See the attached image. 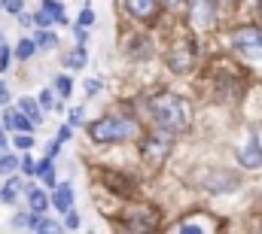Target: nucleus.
Masks as SVG:
<instances>
[{
  "label": "nucleus",
  "mask_w": 262,
  "mask_h": 234,
  "mask_svg": "<svg viewBox=\"0 0 262 234\" xmlns=\"http://www.w3.org/2000/svg\"><path fill=\"white\" fill-rule=\"evenodd\" d=\"M149 107H152L159 128H165V131H183L189 125V107L177 95H156Z\"/></svg>",
  "instance_id": "f257e3e1"
},
{
  "label": "nucleus",
  "mask_w": 262,
  "mask_h": 234,
  "mask_svg": "<svg viewBox=\"0 0 262 234\" xmlns=\"http://www.w3.org/2000/svg\"><path fill=\"white\" fill-rule=\"evenodd\" d=\"M67 137H70V125H64V128L58 131V140H67Z\"/></svg>",
  "instance_id": "c756f323"
},
{
  "label": "nucleus",
  "mask_w": 262,
  "mask_h": 234,
  "mask_svg": "<svg viewBox=\"0 0 262 234\" xmlns=\"http://www.w3.org/2000/svg\"><path fill=\"white\" fill-rule=\"evenodd\" d=\"M15 168H18V161H15L12 155H3V158H0V174H12Z\"/></svg>",
  "instance_id": "6ab92c4d"
},
{
  "label": "nucleus",
  "mask_w": 262,
  "mask_h": 234,
  "mask_svg": "<svg viewBox=\"0 0 262 234\" xmlns=\"http://www.w3.org/2000/svg\"><path fill=\"white\" fill-rule=\"evenodd\" d=\"M52 21H61V25H67L64 21V9H61V3H55V0H43V6H40Z\"/></svg>",
  "instance_id": "9b49d317"
},
{
  "label": "nucleus",
  "mask_w": 262,
  "mask_h": 234,
  "mask_svg": "<svg viewBox=\"0 0 262 234\" xmlns=\"http://www.w3.org/2000/svg\"><path fill=\"white\" fill-rule=\"evenodd\" d=\"M18 110H21V113H25V116L31 119V122H34V125H37V122H40V110H37V104H34V101H31V98H21V104H18Z\"/></svg>",
  "instance_id": "f8f14e48"
},
{
  "label": "nucleus",
  "mask_w": 262,
  "mask_h": 234,
  "mask_svg": "<svg viewBox=\"0 0 262 234\" xmlns=\"http://www.w3.org/2000/svg\"><path fill=\"white\" fill-rule=\"evenodd\" d=\"M40 104H43L46 110H52V91H40Z\"/></svg>",
  "instance_id": "bb28decb"
},
{
  "label": "nucleus",
  "mask_w": 262,
  "mask_h": 234,
  "mask_svg": "<svg viewBox=\"0 0 262 234\" xmlns=\"http://www.w3.org/2000/svg\"><path fill=\"white\" fill-rule=\"evenodd\" d=\"M0 49H3V34H0Z\"/></svg>",
  "instance_id": "72a5a7b5"
},
{
  "label": "nucleus",
  "mask_w": 262,
  "mask_h": 234,
  "mask_svg": "<svg viewBox=\"0 0 262 234\" xmlns=\"http://www.w3.org/2000/svg\"><path fill=\"white\" fill-rule=\"evenodd\" d=\"M34 25H40V28H46V25H52V18H49V15H46V12L40 9V12L34 15Z\"/></svg>",
  "instance_id": "393cba45"
},
{
  "label": "nucleus",
  "mask_w": 262,
  "mask_h": 234,
  "mask_svg": "<svg viewBox=\"0 0 262 234\" xmlns=\"http://www.w3.org/2000/svg\"><path fill=\"white\" fill-rule=\"evenodd\" d=\"M101 91V82L98 79H85V95H98Z\"/></svg>",
  "instance_id": "a878e982"
},
{
  "label": "nucleus",
  "mask_w": 262,
  "mask_h": 234,
  "mask_svg": "<svg viewBox=\"0 0 262 234\" xmlns=\"http://www.w3.org/2000/svg\"><path fill=\"white\" fill-rule=\"evenodd\" d=\"M92 21H95V12H92V9L85 6V9H82V15H79V25H82V28H89Z\"/></svg>",
  "instance_id": "5701e85b"
},
{
  "label": "nucleus",
  "mask_w": 262,
  "mask_h": 234,
  "mask_svg": "<svg viewBox=\"0 0 262 234\" xmlns=\"http://www.w3.org/2000/svg\"><path fill=\"white\" fill-rule=\"evenodd\" d=\"M137 134V125L131 122V119H101V122H95V125H89V137L95 140V143H122V140H128Z\"/></svg>",
  "instance_id": "f03ea898"
},
{
  "label": "nucleus",
  "mask_w": 262,
  "mask_h": 234,
  "mask_svg": "<svg viewBox=\"0 0 262 234\" xmlns=\"http://www.w3.org/2000/svg\"><path fill=\"white\" fill-rule=\"evenodd\" d=\"M21 168H25V174H37V165L31 158H21Z\"/></svg>",
  "instance_id": "cd10ccee"
},
{
  "label": "nucleus",
  "mask_w": 262,
  "mask_h": 234,
  "mask_svg": "<svg viewBox=\"0 0 262 234\" xmlns=\"http://www.w3.org/2000/svg\"><path fill=\"white\" fill-rule=\"evenodd\" d=\"M52 204H55L61 213H64V210H70V204H73V189H70V185H58V189H55Z\"/></svg>",
  "instance_id": "9d476101"
},
{
  "label": "nucleus",
  "mask_w": 262,
  "mask_h": 234,
  "mask_svg": "<svg viewBox=\"0 0 262 234\" xmlns=\"http://www.w3.org/2000/svg\"><path fill=\"white\" fill-rule=\"evenodd\" d=\"M12 143H15L18 149H31V146H34V137H31V131H18Z\"/></svg>",
  "instance_id": "a211bd4d"
},
{
  "label": "nucleus",
  "mask_w": 262,
  "mask_h": 234,
  "mask_svg": "<svg viewBox=\"0 0 262 234\" xmlns=\"http://www.w3.org/2000/svg\"><path fill=\"white\" fill-rule=\"evenodd\" d=\"M238 161H241V168H262V146L256 140V134L238 149Z\"/></svg>",
  "instance_id": "39448f33"
},
{
  "label": "nucleus",
  "mask_w": 262,
  "mask_h": 234,
  "mask_svg": "<svg viewBox=\"0 0 262 234\" xmlns=\"http://www.w3.org/2000/svg\"><path fill=\"white\" fill-rule=\"evenodd\" d=\"M37 174L43 176L49 185H55V171H52V161H49V158H43V161L37 165Z\"/></svg>",
  "instance_id": "2eb2a0df"
},
{
  "label": "nucleus",
  "mask_w": 262,
  "mask_h": 234,
  "mask_svg": "<svg viewBox=\"0 0 262 234\" xmlns=\"http://www.w3.org/2000/svg\"><path fill=\"white\" fill-rule=\"evenodd\" d=\"M79 116H82V110H70V125H76V122H79Z\"/></svg>",
  "instance_id": "c85d7f7f"
},
{
  "label": "nucleus",
  "mask_w": 262,
  "mask_h": 234,
  "mask_svg": "<svg viewBox=\"0 0 262 234\" xmlns=\"http://www.w3.org/2000/svg\"><path fill=\"white\" fill-rule=\"evenodd\" d=\"M3 146H6V137H3V131H0V149H3Z\"/></svg>",
  "instance_id": "2f4dec72"
},
{
  "label": "nucleus",
  "mask_w": 262,
  "mask_h": 234,
  "mask_svg": "<svg viewBox=\"0 0 262 234\" xmlns=\"http://www.w3.org/2000/svg\"><path fill=\"white\" fill-rule=\"evenodd\" d=\"M18 185H21V179H15V176H12V179L3 185V201H6V204H12V201H15V195H18Z\"/></svg>",
  "instance_id": "dca6fc26"
},
{
  "label": "nucleus",
  "mask_w": 262,
  "mask_h": 234,
  "mask_svg": "<svg viewBox=\"0 0 262 234\" xmlns=\"http://www.w3.org/2000/svg\"><path fill=\"white\" fill-rule=\"evenodd\" d=\"M34 49H37V43H34V40H21V43L15 46V58L28 61L31 55H34Z\"/></svg>",
  "instance_id": "4468645a"
},
{
  "label": "nucleus",
  "mask_w": 262,
  "mask_h": 234,
  "mask_svg": "<svg viewBox=\"0 0 262 234\" xmlns=\"http://www.w3.org/2000/svg\"><path fill=\"white\" fill-rule=\"evenodd\" d=\"M140 152H143V158H146L149 165H162L165 155L171 152V137H168V131L162 128V131L149 134L146 143H140Z\"/></svg>",
  "instance_id": "20e7f679"
},
{
  "label": "nucleus",
  "mask_w": 262,
  "mask_h": 234,
  "mask_svg": "<svg viewBox=\"0 0 262 234\" xmlns=\"http://www.w3.org/2000/svg\"><path fill=\"white\" fill-rule=\"evenodd\" d=\"M168 61H171V67H174L177 73H186V70L192 67V46H189V43H177V46L171 49Z\"/></svg>",
  "instance_id": "0eeeda50"
},
{
  "label": "nucleus",
  "mask_w": 262,
  "mask_h": 234,
  "mask_svg": "<svg viewBox=\"0 0 262 234\" xmlns=\"http://www.w3.org/2000/svg\"><path fill=\"white\" fill-rule=\"evenodd\" d=\"M34 43H37L40 49H52V46H58V40H55V34H49V31H40Z\"/></svg>",
  "instance_id": "f3484780"
},
{
  "label": "nucleus",
  "mask_w": 262,
  "mask_h": 234,
  "mask_svg": "<svg viewBox=\"0 0 262 234\" xmlns=\"http://www.w3.org/2000/svg\"><path fill=\"white\" fill-rule=\"evenodd\" d=\"M6 101H9V91H6V88L0 85V104H6Z\"/></svg>",
  "instance_id": "7c9ffc66"
},
{
  "label": "nucleus",
  "mask_w": 262,
  "mask_h": 234,
  "mask_svg": "<svg viewBox=\"0 0 262 234\" xmlns=\"http://www.w3.org/2000/svg\"><path fill=\"white\" fill-rule=\"evenodd\" d=\"M189 18L198 28H210V21H213V0H189Z\"/></svg>",
  "instance_id": "423d86ee"
},
{
  "label": "nucleus",
  "mask_w": 262,
  "mask_h": 234,
  "mask_svg": "<svg viewBox=\"0 0 262 234\" xmlns=\"http://www.w3.org/2000/svg\"><path fill=\"white\" fill-rule=\"evenodd\" d=\"M165 3H168V6H174V3H180V0H165Z\"/></svg>",
  "instance_id": "473e14b6"
},
{
  "label": "nucleus",
  "mask_w": 262,
  "mask_h": 234,
  "mask_svg": "<svg viewBox=\"0 0 262 234\" xmlns=\"http://www.w3.org/2000/svg\"><path fill=\"white\" fill-rule=\"evenodd\" d=\"M3 6H6L9 12H15V15H21V6H25V0H3Z\"/></svg>",
  "instance_id": "4be33fe9"
},
{
  "label": "nucleus",
  "mask_w": 262,
  "mask_h": 234,
  "mask_svg": "<svg viewBox=\"0 0 262 234\" xmlns=\"http://www.w3.org/2000/svg\"><path fill=\"white\" fill-rule=\"evenodd\" d=\"M64 216H67V219H64V225H67V228H76V225H79V216H76L73 210H64Z\"/></svg>",
  "instance_id": "b1692460"
},
{
  "label": "nucleus",
  "mask_w": 262,
  "mask_h": 234,
  "mask_svg": "<svg viewBox=\"0 0 262 234\" xmlns=\"http://www.w3.org/2000/svg\"><path fill=\"white\" fill-rule=\"evenodd\" d=\"M67 64H70V67H82V64H85V52L76 49L73 55H67Z\"/></svg>",
  "instance_id": "aec40b11"
},
{
  "label": "nucleus",
  "mask_w": 262,
  "mask_h": 234,
  "mask_svg": "<svg viewBox=\"0 0 262 234\" xmlns=\"http://www.w3.org/2000/svg\"><path fill=\"white\" fill-rule=\"evenodd\" d=\"M3 128H12V131H31L34 122L25 116L21 110H6V113H3Z\"/></svg>",
  "instance_id": "6e6552de"
},
{
  "label": "nucleus",
  "mask_w": 262,
  "mask_h": 234,
  "mask_svg": "<svg viewBox=\"0 0 262 234\" xmlns=\"http://www.w3.org/2000/svg\"><path fill=\"white\" fill-rule=\"evenodd\" d=\"M55 85H58V91H61L64 98H70V88H73V82H70L67 76H58V82H55Z\"/></svg>",
  "instance_id": "412c9836"
},
{
  "label": "nucleus",
  "mask_w": 262,
  "mask_h": 234,
  "mask_svg": "<svg viewBox=\"0 0 262 234\" xmlns=\"http://www.w3.org/2000/svg\"><path fill=\"white\" fill-rule=\"evenodd\" d=\"M125 6L131 9V15H137V18H156V12H159L156 0H125Z\"/></svg>",
  "instance_id": "1a4fd4ad"
},
{
  "label": "nucleus",
  "mask_w": 262,
  "mask_h": 234,
  "mask_svg": "<svg viewBox=\"0 0 262 234\" xmlns=\"http://www.w3.org/2000/svg\"><path fill=\"white\" fill-rule=\"evenodd\" d=\"M28 198H31V207H34V210H46V207H49L46 192H40V189H28Z\"/></svg>",
  "instance_id": "ddd939ff"
},
{
  "label": "nucleus",
  "mask_w": 262,
  "mask_h": 234,
  "mask_svg": "<svg viewBox=\"0 0 262 234\" xmlns=\"http://www.w3.org/2000/svg\"><path fill=\"white\" fill-rule=\"evenodd\" d=\"M232 43H235V49H238L241 55H247V58H253V61L262 58V31L259 28H253V25L238 28V31L232 34Z\"/></svg>",
  "instance_id": "7ed1b4c3"
},
{
  "label": "nucleus",
  "mask_w": 262,
  "mask_h": 234,
  "mask_svg": "<svg viewBox=\"0 0 262 234\" xmlns=\"http://www.w3.org/2000/svg\"><path fill=\"white\" fill-rule=\"evenodd\" d=\"M259 9H262V3H259Z\"/></svg>",
  "instance_id": "f704fd0d"
}]
</instances>
